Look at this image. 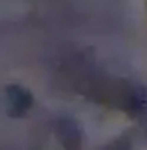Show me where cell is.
<instances>
[{"label": "cell", "mask_w": 147, "mask_h": 150, "mask_svg": "<svg viewBox=\"0 0 147 150\" xmlns=\"http://www.w3.org/2000/svg\"><path fill=\"white\" fill-rule=\"evenodd\" d=\"M6 99H8V112L12 117H22L30 111L32 107V95L28 89L20 85H10L6 87Z\"/></svg>", "instance_id": "obj_1"}, {"label": "cell", "mask_w": 147, "mask_h": 150, "mask_svg": "<svg viewBox=\"0 0 147 150\" xmlns=\"http://www.w3.org/2000/svg\"><path fill=\"white\" fill-rule=\"evenodd\" d=\"M56 134L60 138V142L66 150H80L82 146V132H80V128L74 122L72 119H62L56 120Z\"/></svg>", "instance_id": "obj_2"}, {"label": "cell", "mask_w": 147, "mask_h": 150, "mask_svg": "<svg viewBox=\"0 0 147 150\" xmlns=\"http://www.w3.org/2000/svg\"><path fill=\"white\" fill-rule=\"evenodd\" d=\"M103 150H131V140L127 136H121V138H117L113 142H109Z\"/></svg>", "instance_id": "obj_3"}]
</instances>
